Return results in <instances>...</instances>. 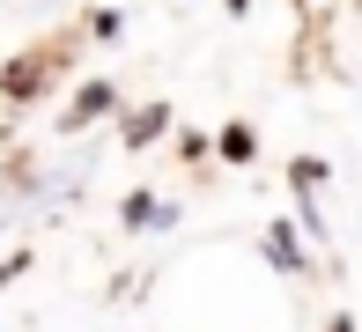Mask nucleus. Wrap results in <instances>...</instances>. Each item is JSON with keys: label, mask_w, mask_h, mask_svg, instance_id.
Masks as SVG:
<instances>
[{"label": "nucleus", "mask_w": 362, "mask_h": 332, "mask_svg": "<svg viewBox=\"0 0 362 332\" xmlns=\"http://www.w3.org/2000/svg\"><path fill=\"white\" fill-rule=\"evenodd\" d=\"M267 266H274V273H303V244H296V229H288V222H274V229H267Z\"/></svg>", "instance_id": "obj_1"}, {"label": "nucleus", "mask_w": 362, "mask_h": 332, "mask_svg": "<svg viewBox=\"0 0 362 332\" xmlns=\"http://www.w3.org/2000/svg\"><path fill=\"white\" fill-rule=\"evenodd\" d=\"M156 126H163V111H156V104L134 111V126H126V148H148V133H156Z\"/></svg>", "instance_id": "obj_2"}, {"label": "nucleus", "mask_w": 362, "mask_h": 332, "mask_svg": "<svg viewBox=\"0 0 362 332\" xmlns=\"http://www.w3.org/2000/svg\"><path fill=\"white\" fill-rule=\"evenodd\" d=\"M222 155H229V162H252V126H229V133H222Z\"/></svg>", "instance_id": "obj_3"}, {"label": "nucleus", "mask_w": 362, "mask_h": 332, "mask_svg": "<svg viewBox=\"0 0 362 332\" xmlns=\"http://www.w3.org/2000/svg\"><path fill=\"white\" fill-rule=\"evenodd\" d=\"M111 104V89H81V104L67 111V126H81V119H96V111H104Z\"/></svg>", "instance_id": "obj_4"}, {"label": "nucleus", "mask_w": 362, "mask_h": 332, "mask_svg": "<svg viewBox=\"0 0 362 332\" xmlns=\"http://www.w3.org/2000/svg\"><path fill=\"white\" fill-rule=\"evenodd\" d=\"M333 332H355V325H348V318H340V325H333Z\"/></svg>", "instance_id": "obj_5"}]
</instances>
